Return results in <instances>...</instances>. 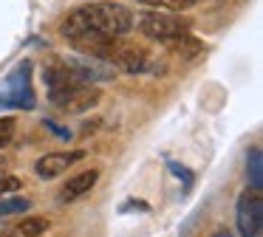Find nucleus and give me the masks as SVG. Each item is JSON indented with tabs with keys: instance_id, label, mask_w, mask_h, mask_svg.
Segmentation results:
<instances>
[{
	"instance_id": "nucleus-12",
	"label": "nucleus",
	"mask_w": 263,
	"mask_h": 237,
	"mask_svg": "<svg viewBox=\"0 0 263 237\" xmlns=\"http://www.w3.org/2000/svg\"><path fill=\"white\" fill-rule=\"evenodd\" d=\"M29 209H31L29 198H3L0 195V218H6V214H23Z\"/></svg>"
},
{
	"instance_id": "nucleus-6",
	"label": "nucleus",
	"mask_w": 263,
	"mask_h": 237,
	"mask_svg": "<svg viewBox=\"0 0 263 237\" xmlns=\"http://www.w3.org/2000/svg\"><path fill=\"white\" fill-rule=\"evenodd\" d=\"M99 96L102 93H99V88H93V85H74V88H68L65 93H60L57 99H51V102L65 113H85V110H91V107L99 105Z\"/></svg>"
},
{
	"instance_id": "nucleus-5",
	"label": "nucleus",
	"mask_w": 263,
	"mask_h": 237,
	"mask_svg": "<svg viewBox=\"0 0 263 237\" xmlns=\"http://www.w3.org/2000/svg\"><path fill=\"white\" fill-rule=\"evenodd\" d=\"M65 65L74 71V76L85 85H93V82H105L116 73V68L110 62H105L102 56H93V54H82V56H68Z\"/></svg>"
},
{
	"instance_id": "nucleus-9",
	"label": "nucleus",
	"mask_w": 263,
	"mask_h": 237,
	"mask_svg": "<svg viewBox=\"0 0 263 237\" xmlns=\"http://www.w3.org/2000/svg\"><path fill=\"white\" fill-rule=\"evenodd\" d=\"M164 45L170 48V54H176L178 60H187V62L198 60V56L204 54V45H201L190 31L181 34V37H176V40H170V43H164Z\"/></svg>"
},
{
	"instance_id": "nucleus-4",
	"label": "nucleus",
	"mask_w": 263,
	"mask_h": 237,
	"mask_svg": "<svg viewBox=\"0 0 263 237\" xmlns=\"http://www.w3.org/2000/svg\"><path fill=\"white\" fill-rule=\"evenodd\" d=\"M235 226L240 237H260L263 231V198L257 189L240 192L238 206H235Z\"/></svg>"
},
{
	"instance_id": "nucleus-11",
	"label": "nucleus",
	"mask_w": 263,
	"mask_h": 237,
	"mask_svg": "<svg viewBox=\"0 0 263 237\" xmlns=\"http://www.w3.org/2000/svg\"><path fill=\"white\" fill-rule=\"evenodd\" d=\"M46 229H48L46 218H23V223H20L9 237H40Z\"/></svg>"
},
{
	"instance_id": "nucleus-10",
	"label": "nucleus",
	"mask_w": 263,
	"mask_h": 237,
	"mask_svg": "<svg viewBox=\"0 0 263 237\" xmlns=\"http://www.w3.org/2000/svg\"><path fill=\"white\" fill-rule=\"evenodd\" d=\"M246 178H249V186L260 192L263 189V152L260 147H252L246 152Z\"/></svg>"
},
{
	"instance_id": "nucleus-7",
	"label": "nucleus",
	"mask_w": 263,
	"mask_h": 237,
	"mask_svg": "<svg viewBox=\"0 0 263 237\" xmlns=\"http://www.w3.org/2000/svg\"><path fill=\"white\" fill-rule=\"evenodd\" d=\"M85 158V150H68V152H46V155L37 158L34 164V172L37 178L43 181H51L57 178V175L68 172V167H74L77 161H82Z\"/></svg>"
},
{
	"instance_id": "nucleus-3",
	"label": "nucleus",
	"mask_w": 263,
	"mask_h": 237,
	"mask_svg": "<svg viewBox=\"0 0 263 237\" xmlns=\"http://www.w3.org/2000/svg\"><path fill=\"white\" fill-rule=\"evenodd\" d=\"M29 73H31V65H29V62H20L9 76L0 82V105L26 107V110L34 107V93H31Z\"/></svg>"
},
{
	"instance_id": "nucleus-16",
	"label": "nucleus",
	"mask_w": 263,
	"mask_h": 237,
	"mask_svg": "<svg viewBox=\"0 0 263 237\" xmlns=\"http://www.w3.org/2000/svg\"><path fill=\"white\" fill-rule=\"evenodd\" d=\"M212 237H232V234H229V231H215Z\"/></svg>"
},
{
	"instance_id": "nucleus-2",
	"label": "nucleus",
	"mask_w": 263,
	"mask_h": 237,
	"mask_svg": "<svg viewBox=\"0 0 263 237\" xmlns=\"http://www.w3.org/2000/svg\"><path fill=\"white\" fill-rule=\"evenodd\" d=\"M139 31H142V37L153 40V43H170V40L190 31V23L181 20V17L161 14L159 9H153L139 17Z\"/></svg>"
},
{
	"instance_id": "nucleus-8",
	"label": "nucleus",
	"mask_w": 263,
	"mask_h": 237,
	"mask_svg": "<svg viewBox=\"0 0 263 237\" xmlns=\"http://www.w3.org/2000/svg\"><path fill=\"white\" fill-rule=\"evenodd\" d=\"M97 181H99V169H85V172L71 175V178L63 184V189H60V201L71 203V201H77V198L88 195V192L93 189V184H97Z\"/></svg>"
},
{
	"instance_id": "nucleus-13",
	"label": "nucleus",
	"mask_w": 263,
	"mask_h": 237,
	"mask_svg": "<svg viewBox=\"0 0 263 237\" xmlns=\"http://www.w3.org/2000/svg\"><path fill=\"white\" fill-rule=\"evenodd\" d=\"M136 3H144L159 11H187V9H193L195 0H136Z\"/></svg>"
},
{
	"instance_id": "nucleus-14",
	"label": "nucleus",
	"mask_w": 263,
	"mask_h": 237,
	"mask_svg": "<svg viewBox=\"0 0 263 237\" xmlns=\"http://www.w3.org/2000/svg\"><path fill=\"white\" fill-rule=\"evenodd\" d=\"M14 135V118H0V147H6Z\"/></svg>"
},
{
	"instance_id": "nucleus-15",
	"label": "nucleus",
	"mask_w": 263,
	"mask_h": 237,
	"mask_svg": "<svg viewBox=\"0 0 263 237\" xmlns=\"http://www.w3.org/2000/svg\"><path fill=\"white\" fill-rule=\"evenodd\" d=\"M167 167H170V169H173V175H176V178H181V181H184V184H187V186L193 184V175H190V172H187V169H184V167H178L176 161H170V164H167Z\"/></svg>"
},
{
	"instance_id": "nucleus-1",
	"label": "nucleus",
	"mask_w": 263,
	"mask_h": 237,
	"mask_svg": "<svg viewBox=\"0 0 263 237\" xmlns=\"http://www.w3.org/2000/svg\"><path fill=\"white\" fill-rule=\"evenodd\" d=\"M136 20H133L130 9L114 0H99V3H88L74 9L63 23H60V34L65 40H85V37H125L133 31Z\"/></svg>"
}]
</instances>
